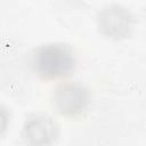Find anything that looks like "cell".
Returning a JSON list of instances; mask_svg holds the SVG:
<instances>
[{"instance_id": "2", "label": "cell", "mask_w": 146, "mask_h": 146, "mask_svg": "<svg viewBox=\"0 0 146 146\" xmlns=\"http://www.w3.org/2000/svg\"><path fill=\"white\" fill-rule=\"evenodd\" d=\"M52 102L57 111L67 117L82 115L89 107V90L79 82H64L52 92Z\"/></svg>"}, {"instance_id": "3", "label": "cell", "mask_w": 146, "mask_h": 146, "mask_svg": "<svg viewBox=\"0 0 146 146\" xmlns=\"http://www.w3.org/2000/svg\"><path fill=\"white\" fill-rule=\"evenodd\" d=\"M59 133L58 124L48 115L30 116L22 130V136L29 146H51Z\"/></svg>"}, {"instance_id": "1", "label": "cell", "mask_w": 146, "mask_h": 146, "mask_svg": "<svg viewBox=\"0 0 146 146\" xmlns=\"http://www.w3.org/2000/svg\"><path fill=\"white\" fill-rule=\"evenodd\" d=\"M75 57L71 48L63 43H48L33 51L31 65L38 76L44 80L62 79L75 68Z\"/></svg>"}, {"instance_id": "4", "label": "cell", "mask_w": 146, "mask_h": 146, "mask_svg": "<svg viewBox=\"0 0 146 146\" xmlns=\"http://www.w3.org/2000/svg\"><path fill=\"white\" fill-rule=\"evenodd\" d=\"M131 15L122 6L111 5L98 15V26L102 33L112 39H123L131 31Z\"/></svg>"}]
</instances>
